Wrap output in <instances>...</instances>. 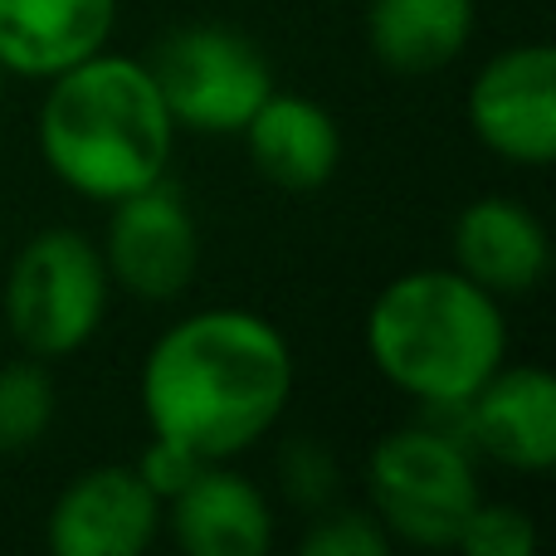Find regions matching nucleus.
Returning <instances> with one entry per match:
<instances>
[{
	"mask_svg": "<svg viewBox=\"0 0 556 556\" xmlns=\"http://www.w3.org/2000/svg\"><path fill=\"white\" fill-rule=\"evenodd\" d=\"M293 376L278 323L254 307H201L147 346L137 401L147 430L215 464L269 440L293 401Z\"/></svg>",
	"mask_w": 556,
	"mask_h": 556,
	"instance_id": "f257e3e1",
	"label": "nucleus"
},
{
	"mask_svg": "<svg viewBox=\"0 0 556 556\" xmlns=\"http://www.w3.org/2000/svg\"><path fill=\"white\" fill-rule=\"evenodd\" d=\"M176 132L147 59L98 49L93 59L49 78L35 142L49 176L74 195L113 205L166 181Z\"/></svg>",
	"mask_w": 556,
	"mask_h": 556,
	"instance_id": "f03ea898",
	"label": "nucleus"
},
{
	"mask_svg": "<svg viewBox=\"0 0 556 556\" xmlns=\"http://www.w3.org/2000/svg\"><path fill=\"white\" fill-rule=\"evenodd\" d=\"M362 342L391 391L440 415H454L508 362L503 303L454 264L391 278L366 307Z\"/></svg>",
	"mask_w": 556,
	"mask_h": 556,
	"instance_id": "7ed1b4c3",
	"label": "nucleus"
},
{
	"mask_svg": "<svg viewBox=\"0 0 556 556\" xmlns=\"http://www.w3.org/2000/svg\"><path fill=\"white\" fill-rule=\"evenodd\" d=\"M479 498V459L464 434L444 425H401L371 444L366 503L391 542L454 547Z\"/></svg>",
	"mask_w": 556,
	"mask_h": 556,
	"instance_id": "20e7f679",
	"label": "nucleus"
},
{
	"mask_svg": "<svg viewBox=\"0 0 556 556\" xmlns=\"http://www.w3.org/2000/svg\"><path fill=\"white\" fill-rule=\"evenodd\" d=\"M113 298L103 250L84 230L49 225L29 235L5 274V327L15 346L39 362L84 352L98 337Z\"/></svg>",
	"mask_w": 556,
	"mask_h": 556,
	"instance_id": "39448f33",
	"label": "nucleus"
},
{
	"mask_svg": "<svg viewBox=\"0 0 556 556\" xmlns=\"http://www.w3.org/2000/svg\"><path fill=\"white\" fill-rule=\"evenodd\" d=\"M162 103L176 127L201 137H240L254 108L274 93V64L230 25H181L156 39L152 59Z\"/></svg>",
	"mask_w": 556,
	"mask_h": 556,
	"instance_id": "423d86ee",
	"label": "nucleus"
},
{
	"mask_svg": "<svg viewBox=\"0 0 556 556\" xmlns=\"http://www.w3.org/2000/svg\"><path fill=\"white\" fill-rule=\"evenodd\" d=\"M464 117L498 162L547 166L556 156V49L528 39L489 54L464 93Z\"/></svg>",
	"mask_w": 556,
	"mask_h": 556,
	"instance_id": "0eeeda50",
	"label": "nucleus"
},
{
	"mask_svg": "<svg viewBox=\"0 0 556 556\" xmlns=\"http://www.w3.org/2000/svg\"><path fill=\"white\" fill-rule=\"evenodd\" d=\"M103 264L142 303H176L201 274V225L176 186L156 181L108 205Z\"/></svg>",
	"mask_w": 556,
	"mask_h": 556,
	"instance_id": "6e6552de",
	"label": "nucleus"
},
{
	"mask_svg": "<svg viewBox=\"0 0 556 556\" xmlns=\"http://www.w3.org/2000/svg\"><path fill=\"white\" fill-rule=\"evenodd\" d=\"M166 503L142 483L132 464H93L74 473L45 522L59 556H142L162 538Z\"/></svg>",
	"mask_w": 556,
	"mask_h": 556,
	"instance_id": "1a4fd4ad",
	"label": "nucleus"
},
{
	"mask_svg": "<svg viewBox=\"0 0 556 556\" xmlns=\"http://www.w3.org/2000/svg\"><path fill=\"white\" fill-rule=\"evenodd\" d=\"M454 415L469 450L503 469L547 473L556 464V381L547 366L503 362Z\"/></svg>",
	"mask_w": 556,
	"mask_h": 556,
	"instance_id": "9d476101",
	"label": "nucleus"
},
{
	"mask_svg": "<svg viewBox=\"0 0 556 556\" xmlns=\"http://www.w3.org/2000/svg\"><path fill=\"white\" fill-rule=\"evenodd\" d=\"M454 269L503 298H528L542 288L552 269V235L547 225L522 205L518 195H479L454 215L450 230Z\"/></svg>",
	"mask_w": 556,
	"mask_h": 556,
	"instance_id": "9b49d317",
	"label": "nucleus"
},
{
	"mask_svg": "<svg viewBox=\"0 0 556 556\" xmlns=\"http://www.w3.org/2000/svg\"><path fill=\"white\" fill-rule=\"evenodd\" d=\"M186 556H264L274 547V508L254 479L215 459L166 503V522Z\"/></svg>",
	"mask_w": 556,
	"mask_h": 556,
	"instance_id": "f8f14e48",
	"label": "nucleus"
},
{
	"mask_svg": "<svg viewBox=\"0 0 556 556\" xmlns=\"http://www.w3.org/2000/svg\"><path fill=\"white\" fill-rule=\"evenodd\" d=\"M117 29V0H0V64L10 78H39L93 59Z\"/></svg>",
	"mask_w": 556,
	"mask_h": 556,
	"instance_id": "ddd939ff",
	"label": "nucleus"
},
{
	"mask_svg": "<svg viewBox=\"0 0 556 556\" xmlns=\"http://www.w3.org/2000/svg\"><path fill=\"white\" fill-rule=\"evenodd\" d=\"M244 152L278 191H323L342 166V127L317 98L274 88L244 123Z\"/></svg>",
	"mask_w": 556,
	"mask_h": 556,
	"instance_id": "4468645a",
	"label": "nucleus"
},
{
	"mask_svg": "<svg viewBox=\"0 0 556 556\" xmlns=\"http://www.w3.org/2000/svg\"><path fill=\"white\" fill-rule=\"evenodd\" d=\"M479 0H366V45L391 74H440L469 49Z\"/></svg>",
	"mask_w": 556,
	"mask_h": 556,
	"instance_id": "2eb2a0df",
	"label": "nucleus"
},
{
	"mask_svg": "<svg viewBox=\"0 0 556 556\" xmlns=\"http://www.w3.org/2000/svg\"><path fill=\"white\" fill-rule=\"evenodd\" d=\"M59 391L39 356L0 366V454H29L54 425Z\"/></svg>",
	"mask_w": 556,
	"mask_h": 556,
	"instance_id": "dca6fc26",
	"label": "nucleus"
},
{
	"mask_svg": "<svg viewBox=\"0 0 556 556\" xmlns=\"http://www.w3.org/2000/svg\"><path fill=\"white\" fill-rule=\"evenodd\" d=\"M454 547L464 556H532L538 528H532V518L522 508H513V503L479 498V508H473L469 522L459 528Z\"/></svg>",
	"mask_w": 556,
	"mask_h": 556,
	"instance_id": "f3484780",
	"label": "nucleus"
},
{
	"mask_svg": "<svg viewBox=\"0 0 556 556\" xmlns=\"http://www.w3.org/2000/svg\"><path fill=\"white\" fill-rule=\"evenodd\" d=\"M303 556H386L395 547L391 532L356 508H323L313 513V528L303 532Z\"/></svg>",
	"mask_w": 556,
	"mask_h": 556,
	"instance_id": "a211bd4d",
	"label": "nucleus"
},
{
	"mask_svg": "<svg viewBox=\"0 0 556 556\" xmlns=\"http://www.w3.org/2000/svg\"><path fill=\"white\" fill-rule=\"evenodd\" d=\"M278 479H283V493L298 503V508L323 513V508H332L342 469H337L327 444H317L303 434V440H293L283 454H278Z\"/></svg>",
	"mask_w": 556,
	"mask_h": 556,
	"instance_id": "6ab92c4d",
	"label": "nucleus"
},
{
	"mask_svg": "<svg viewBox=\"0 0 556 556\" xmlns=\"http://www.w3.org/2000/svg\"><path fill=\"white\" fill-rule=\"evenodd\" d=\"M137 473H142V483L156 493L162 503H172L176 493L186 489V483L195 479V473L205 469V459L195 450H186V444L176 440H162V434H152V444L142 450V459L132 464Z\"/></svg>",
	"mask_w": 556,
	"mask_h": 556,
	"instance_id": "aec40b11",
	"label": "nucleus"
},
{
	"mask_svg": "<svg viewBox=\"0 0 556 556\" xmlns=\"http://www.w3.org/2000/svg\"><path fill=\"white\" fill-rule=\"evenodd\" d=\"M5 78H10V74H5V64H0V98H5Z\"/></svg>",
	"mask_w": 556,
	"mask_h": 556,
	"instance_id": "412c9836",
	"label": "nucleus"
}]
</instances>
